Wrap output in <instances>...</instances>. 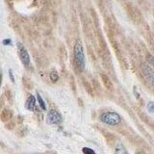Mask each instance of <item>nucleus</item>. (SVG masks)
I'll return each mask as SVG.
<instances>
[{"label":"nucleus","instance_id":"obj_3","mask_svg":"<svg viewBox=\"0 0 154 154\" xmlns=\"http://www.w3.org/2000/svg\"><path fill=\"white\" fill-rule=\"evenodd\" d=\"M18 50H19V54L21 62H22L25 66H28L30 64V56L28 54L27 49L24 47L22 44L18 42Z\"/></svg>","mask_w":154,"mask_h":154},{"label":"nucleus","instance_id":"obj_6","mask_svg":"<svg viewBox=\"0 0 154 154\" xmlns=\"http://www.w3.org/2000/svg\"><path fill=\"white\" fill-rule=\"evenodd\" d=\"M35 104H36V98H35V96H31L28 97L26 104H25V107H26V109H28V110H33L34 107H35Z\"/></svg>","mask_w":154,"mask_h":154},{"label":"nucleus","instance_id":"obj_8","mask_svg":"<svg viewBox=\"0 0 154 154\" xmlns=\"http://www.w3.org/2000/svg\"><path fill=\"white\" fill-rule=\"evenodd\" d=\"M37 100L38 101V104H40L41 108L42 110H45V109H46V107H45V104H44V100H42V98H41V95H40V93H37Z\"/></svg>","mask_w":154,"mask_h":154},{"label":"nucleus","instance_id":"obj_4","mask_svg":"<svg viewBox=\"0 0 154 154\" xmlns=\"http://www.w3.org/2000/svg\"><path fill=\"white\" fill-rule=\"evenodd\" d=\"M47 122L50 124H59L62 122V115L56 110H50L47 115Z\"/></svg>","mask_w":154,"mask_h":154},{"label":"nucleus","instance_id":"obj_2","mask_svg":"<svg viewBox=\"0 0 154 154\" xmlns=\"http://www.w3.org/2000/svg\"><path fill=\"white\" fill-rule=\"evenodd\" d=\"M100 121L108 125H117L121 122V118L118 114L115 112H106L100 115Z\"/></svg>","mask_w":154,"mask_h":154},{"label":"nucleus","instance_id":"obj_12","mask_svg":"<svg viewBox=\"0 0 154 154\" xmlns=\"http://www.w3.org/2000/svg\"><path fill=\"white\" fill-rule=\"evenodd\" d=\"M9 75H10V79L12 80V82H15V78H14V75H13V71H12V70H9Z\"/></svg>","mask_w":154,"mask_h":154},{"label":"nucleus","instance_id":"obj_13","mask_svg":"<svg viewBox=\"0 0 154 154\" xmlns=\"http://www.w3.org/2000/svg\"><path fill=\"white\" fill-rule=\"evenodd\" d=\"M12 44V41L11 40H4L3 41V44L4 45H8V44Z\"/></svg>","mask_w":154,"mask_h":154},{"label":"nucleus","instance_id":"obj_5","mask_svg":"<svg viewBox=\"0 0 154 154\" xmlns=\"http://www.w3.org/2000/svg\"><path fill=\"white\" fill-rule=\"evenodd\" d=\"M142 70L144 72V74L147 77V78L150 80V82H153V70L150 67L147 66V64H144L142 66Z\"/></svg>","mask_w":154,"mask_h":154},{"label":"nucleus","instance_id":"obj_14","mask_svg":"<svg viewBox=\"0 0 154 154\" xmlns=\"http://www.w3.org/2000/svg\"><path fill=\"white\" fill-rule=\"evenodd\" d=\"M1 83H2V70L0 67V86H1Z\"/></svg>","mask_w":154,"mask_h":154},{"label":"nucleus","instance_id":"obj_9","mask_svg":"<svg viewBox=\"0 0 154 154\" xmlns=\"http://www.w3.org/2000/svg\"><path fill=\"white\" fill-rule=\"evenodd\" d=\"M147 110L149 111V113H150V114H153L154 113V103H153V101L148 102V104H147Z\"/></svg>","mask_w":154,"mask_h":154},{"label":"nucleus","instance_id":"obj_7","mask_svg":"<svg viewBox=\"0 0 154 154\" xmlns=\"http://www.w3.org/2000/svg\"><path fill=\"white\" fill-rule=\"evenodd\" d=\"M50 79L52 82H57L58 79H59V75H58V72L56 70H53L50 72Z\"/></svg>","mask_w":154,"mask_h":154},{"label":"nucleus","instance_id":"obj_10","mask_svg":"<svg viewBox=\"0 0 154 154\" xmlns=\"http://www.w3.org/2000/svg\"><path fill=\"white\" fill-rule=\"evenodd\" d=\"M102 79H103V81H104V83H105V86L107 87V88H112V84H111V82L109 81V79H108V81H107V77L105 76V75H102Z\"/></svg>","mask_w":154,"mask_h":154},{"label":"nucleus","instance_id":"obj_1","mask_svg":"<svg viewBox=\"0 0 154 154\" xmlns=\"http://www.w3.org/2000/svg\"><path fill=\"white\" fill-rule=\"evenodd\" d=\"M74 59L77 67L79 68L80 71H82L85 68V54L80 41H77L74 46Z\"/></svg>","mask_w":154,"mask_h":154},{"label":"nucleus","instance_id":"obj_11","mask_svg":"<svg viewBox=\"0 0 154 154\" xmlns=\"http://www.w3.org/2000/svg\"><path fill=\"white\" fill-rule=\"evenodd\" d=\"M82 151H83L84 153H88V154H95V153H96L95 150H93V149L88 148V147H84V148H82Z\"/></svg>","mask_w":154,"mask_h":154}]
</instances>
